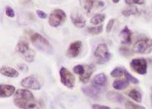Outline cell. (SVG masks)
<instances>
[{
	"mask_svg": "<svg viewBox=\"0 0 152 109\" xmlns=\"http://www.w3.org/2000/svg\"><path fill=\"white\" fill-rule=\"evenodd\" d=\"M59 74H60V80L62 85H64L66 88L69 89H72L74 88L75 83H76L75 76L67 68L64 67H61L59 71Z\"/></svg>",
	"mask_w": 152,
	"mask_h": 109,
	"instance_id": "obj_7",
	"label": "cell"
},
{
	"mask_svg": "<svg viewBox=\"0 0 152 109\" xmlns=\"http://www.w3.org/2000/svg\"><path fill=\"white\" fill-rule=\"evenodd\" d=\"M15 92V87L8 84H1L0 85V97L2 98L9 97Z\"/></svg>",
	"mask_w": 152,
	"mask_h": 109,
	"instance_id": "obj_16",
	"label": "cell"
},
{
	"mask_svg": "<svg viewBox=\"0 0 152 109\" xmlns=\"http://www.w3.org/2000/svg\"><path fill=\"white\" fill-rule=\"evenodd\" d=\"M66 15L65 12L62 9H54L52 13H50L49 19H48V23L50 26L57 28L61 26L66 21Z\"/></svg>",
	"mask_w": 152,
	"mask_h": 109,
	"instance_id": "obj_6",
	"label": "cell"
},
{
	"mask_svg": "<svg viewBox=\"0 0 152 109\" xmlns=\"http://www.w3.org/2000/svg\"><path fill=\"white\" fill-rule=\"evenodd\" d=\"M132 69L140 75H145L147 72V62L143 58L134 59L130 63Z\"/></svg>",
	"mask_w": 152,
	"mask_h": 109,
	"instance_id": "obj_10",
	"label": "cell"
},
{
	"mask_svg": "<svg viewBox=\"0 0 152 109\" xmlns=\"http://www.w3.org/2000/svg\"><path fill=\"white\" fill-rule=\"evenodd\" d=\"M30 39L35 48L47 54H52L53 53V48L48 39L44 38L42 34L38 33H33L30 35Z\"/></svg>",
	"mask_w": 152,
	"mask_h": 109,
	"instance_id": "obj_2",
	"label": "cell"
},
{
	"mask_svg": "<svg viewBox=\"0 0 152 109\" xmlns=\"http://www.w3.org/2000/svg\"><path fill=\"white\" fill-rule=\"evenodd\" d=\"M16 51L23 57V59L28 63H32L35 59L36 52L29 47L28 42L25 40H20L18 42Z\"/></svg>",
	"mask_w": 152,
	"mask_h": 109,
	"instance_id": "obj_3",
	"label": "cell"
},
{
	"mask_svg": "<svg viewBox=\"0 0 152 109\" xmlns=\"http://www.w3.org/2000/svg\"><path fill=\"white\" fill-rule=\"evenodd\" d=\"M125 107L126 108L129 109H144L145 108H143L142 106H140V105H137L134 102H132L131 101L126 100V103H125Z\"/></svg>",
	"mask_w": 152,
	"mask_h": 109,
	"instance_id": "obj_27",
	"label": "cell"
},
{
	"mask_svg": "<svg viewBox=\"0 0 152 109\" xmlns=\"http://www.w3.org/2000/svg\"><path fill=\"white\" fill-rule=\"evenodd\" d=\"M112 2H113L114 4H118L120 2V0H112Z\"/></svg>",
	"mask_w": 152,
	"mask_h": 109,
	"instance_id": "obj_36",
	"label": "cell"
},
{
	"mask_svg": "<svg viewBox=\"0 0 152 109\" xmlns=\"http://www.w3.org/2000/svg\"><path fill=\"white\" fill-rule=\"evenodd\" d=\"M124 75H125L126 78L129 82H132V83L135 84L139 83V80L137 79L136 78H135L134 76H132V74H130V72H129L127 70H126V69H124Z\"/></svg>",
	"mask_w": 152,
	"mask_h": 109,
	"instance_id": "obj_26",
	"label": "cell"
},
{
	"mask_svg": "<svg viewBox=\"0 0 152 109\" xmlns=\"http://www.w3.org/2000/svg\"><path fill=\"white\" fill-rule=\"evenodd\" d=\"M84 67H85L84 72L82 75L79 76V80L83 83H86L90 80L91 74L96 71V66L93 63H90V64L84 65Z\"/></svg>",
	"mask_w": 152,
	"mask_h": 109,
	"instance_id": "obj_13",
	"label": "cell"
},
{
	"mask_svg": "<svg viewBox=\"0 0 152 109\" xmlns=\"http://www.w3.org/2000/svg\"><path fill=\"white\" fill-rule=\"evenodd\" d=\"M151 104H152V95H151Z\"/></svg>",
	"mask_w": 152,
	"mask_h": 109,
	"instance_id": "obj_37",
	"label": "cell"
},
{
	"mask_svg": "<svg viewBox=\"0 0 152 109\" xmlns=\"http://www.w3.org/2000/svg\"><path fill=\"white\" fill-rule=\"evenodd\" d=\"M129 86V81L126 80H115L112 83V87L115 90H123Z\"/></svg>",
	"mask_w": 152,
	"mask_h": 109,
	"instance_id": "obj_19",
	"label": "cell"
},
{
	"mask_svg": "<svg viewBox=\"0 0 152 109\" xmlns=\"http://www.w3.org/2000/svg\"><path fill=\"white\" fill-rule=\"evenodd\" d=\"M91 84L102 91V89L105 88L107 84V78L106 74L102 72V73H99L97 75L95 76L92 79V83Z\"/></svg>",
	"mask_w": 152,
	"mask_h": 109,
	"instance_id": "obj_15",
	"label": "cell"
},
{
	"mask_svg": "<svg viewBox=\"0 0 152 109\" xmlns=\"http://www.w3.org/2000/svg\"><path fill=\"white\" fill-rule=\"evenodd\" d=\"M84 69H85V67L84 65H82V64H78V65H76L74 67H73V72L76 74H78V75H82L84 72Z\"/></svg>",
	"mask_w": 152,
	"mask_h": 109,
	"instance_id": "obj_28",
	"label": "cell"
},
{
	"mask_svg": "<svg viewBox=\"0 0 152 109\" xmlns=\"http://www.w3.org/2000/svg\"><path fill=\"white\" fill-rule=\"evenodd\" d=\"M114 23H115V20L114 19H110L109 22H108V23H107V33H110L112 29V28H113V25H114Z\"/></svg>",
	"mask_w": 152,
	"mask_h": 109,
	"instance_id": "obj_33",
	"label": "cell"
},
{
	"mask_svg": "<svg viewBox=\"0 0 152 109\" xmlns=\"http://www.w3.org/2000/svg\"><path fill=\"white\" fill-rule=\"evenodd\" d=\"M91 108H93V109H110V108H109V107H107V106H103V105L92 104L91 105Z\"/></svg>",
	"mask_w": 152,
	"mask_h": 109,
	"instance_id": "obj_35",
	"label": "cell"
},
{
	"mask_svg": "<svg viewBox=\"0 0 152 109\" xmlns=\"http://www.w3.org/2000/svg\"><path fill=\"white\" fill-rule=\"evenodd\" d=\"M43 85L42 80L37 75L28 76L21 81V86L33 90H39Z\"/></svg>",
	"mask_w": 152,
	"mask_h": 109,
	"instance_id": "obj_5",
	"label": "cell"
},
{
	"mask_svg": "<svg viewBox=\"0 0 152 109\" xmlns=\"http://www.w3.org/2000/svg\"><path fill=\"white\" fill-rule=\"evenodd\" d=\"M132 52L140 54H149L152 52V40L144 38L137 40L132 47Z\"/></svg>",
	"mask_w": 152,
	"mask_h": 109,
	"instance_id": "obj_4",
	"label": "cell"
},
{
	"mask_svg": "<svg viewBox=\"0 0 152 109\" xmlns=\"http://www.w3.org/2000/svg\"><path fill=\"white\" fill-rule=\"evenodd\" d=\"M5 13L8 18H13L15 16V13L13 11V9L10 6H6L5 8Z\"/></svg>",
	"mask_w": 152,
	"mask_h": 109,
	"instance_id": "obj_30",
	"label": "cell"
},
{
	"mask_svg": "<svg viewBox=\"0 0 152 109\" xmlns=\"http://www.w3.org/2000/svg\"><path fill=\"white\" fill-rule=\"evenodd\" d=\"M82 48V42L81 41H75L71 43L68 49L66 52V56L69 59L77 58L80 54Z\"/></svg>",
	"mask_w": 152,
	"mask_h": 109,
	"instance_id": "obj_11",
	"label": "cell"
},
{
	"mask_svg": "<svg viewBox=\"0 0 152 109\" xmlns=\"http://www.w3.org/2000/svg\"><path fill=\"white\" fill-rule=\"evenodd\" d=\"M139 13V9L136 6H131L122 11V15L125 17H130L132 15H136Z\"/></svg>",
	"mask_w": 152,
	"mask_h": 109,
	"instance_id": "obj_22",
	"label": "cell"
},
{
	"mask_svg": "<svg viewBox=\"0 0 152 109\" xmlns=\"http://www.w3.org/2000/svg\"><path fill=\"white\" fill-rule=\"evenodd\" d=\"M106 18V15L103 13H98L96 14L93 17L91 18V23L93 25H99L100 23H102Z\"/></svg>",
	"mask_w": 152,
	"mask_h": 109,
	"instance_id": "obj_23",
	"label": "cell"
},
{
	"mask_svg": "<svg viewBox=\"0 0 152 109\" xmlns=\"http://www.w3.org/2000/svg\"><path fill=\"white\" fill-rule=\"evenodd\" d=\"M119 51L120 53H121V55L125 56V57H129V56H131L132 54V51L130 50L128 48H125V47H121Z\"/></svg>",
	"mask_w": 152,
	"mask_h": 109,
	"instance_id": "obj_29",
	"label": "cell"
},
{
	"mask_svg": "<svg viewBox=\"0 0 152 109\" xmlns=\"http://www.w3.org/2000/svg\"><path fill=\"white\" fill-rule=\"evenodd\" d=\"M18 68L19 69V71L23 72H27L28 71V67L24 63L18 64Z\"/></svg>",
	"mask_w": 152,
	"mask_h": 109,
	"instance_id": "obj_32",
	"label": "cell"
},
{
	"mask_svg": "<svg viewBox=\"0 0 152 109\" xmlns=\"http://www.w3.org/2000/svg\"><path fill=\"white\" fill-rule=\"evenodd\" d=\"M79 2L81 8L87 15H90L94 9L104 7V3L101 0H79Z\"/></svg>",
	"mask_w": 152,
	"mask_h": 109,
	"instance_id": "obj_9",
	"label": "cell"
},
{
	"mask_svg": "<svg viewBox=\"0 0 152 109\" xmlns=\"http://www.w3.org/2000/svg\"><path fill=\"white\" fill-rule=\"evenodd\" d=\"M94 55L98 58L97 63L99 64H104L110 61L111 59V54L108 51V48L105 43H101L96 47L94 52Z\"/></svg>",
	"mask_w": 152,
	"mask_h": 109,
	"instance_id": "obj_8",
	"label": "cell"
},
{
	"mask_svg": "<svg viewBox=\"0 0 152 109\" xmlns=\"http://www.w3.org/2000/svg\"><path fill=\"white\" fill-rule=\"evenodd\" d=\"M71 20L73 25L78 29H82L86 25V19L82 16V14L77 10H73L71 13Z\"/></svg>",
	"mask_w": 152,
	"mask_h": 109,
	"instance_id": "obj_12",
	"label": "cell"
},
{
	"mask_svg": "<svg viewBox=\"0 0 152 109\" xmlns=\"http://www.w3.org/2000/svg\"><path fill=\"white\" fill-rule=\"evenodd\" d=\"M13 102L19 108H39L40 104L35 100L31 91L27 88L17 90L13 95Z\"/></svg>",
	"mask_w": 152,
	"mask_h": 109,
	"instance_id": "obj_1",
	"label": "cell"
},
{
	"mask_svg": "<svg viewBox=\"0 0 152 109\" xmlns=\"http://www.w3.org/2000/svg\"><path fill=\"white\" fill-rule=\"evenodd\" d=\"M120 38L121 39V42L124 44H131L132 40V33L129 29L127 26H126L120 33Z\"/></svg>",
	"mask_w": 152,
	"mask_h": 109,
	"instance_id": "obj_17",
	"label": "cell"
},
{
	"mask_svg": "<svg viewBox=\"0 0 152 109\" xmlns=\"http://www.w3.org/2000/svg\"><path fill=\"white\" fill-rule=\"evenodd\" d=\"M125 2L128 5L143 4L145 3V0H125Z\"/></svg>",
	"mask_w": 152,
	"mask_h": 109,
	"instance_id": "obj_31",
	"label": "cell"
},
{
	"mask_svg": "<svg viewBox=\"0 0 152 109\" xmlns=\"http://www.w3.org/2000/svg\"><path fill=\"white\" fill-rule=\"evenodd\" d=\"M103 31V25L100 24L96 27H88L87 28V32L89 34H92V35H98V34H102Z\"/></svg>",
	"mask_w": 152,
	"mask_h": 109,
	"instance_id": "obj_24",
	"label": "cell"
},
{
	"mask_svg": "<svg viewBox=\"0 0 152 109\" xmlns=\"http://www.w3.org/2000/svg\"><path fill=\"white\" fill-rule=\"evenodd\" d=\"M124 74V69L122 67H116L111 72V76L113 78H120Z\"/></svg>",
	"mask_w": 152,
	"mask_h": 109,
	"instance_id": "obj_25",
	"label": "cell"
},
{
	"mask_svg": "<svg viewBox=\"0 0 152 109\" xmlns=\"http://www.w3.org/2000/svg\"><path fill=\"white\" fill-rule=\"evenodd\" d=\"M1 74L3 76H6L8 78H18L19 75V72L17 71L15 68H12L11 67L3 66L1 67Z\"/></svg>",
	"mask_w": 152,
	"mask_h": 109,
	"instance_id": "obj_18",
	"label": "cell"
},
{
	"mask_svg": "<svg viewBox=\"0 0 152 109\" xmlns=\"http://www.w3.org/2000/svg\"><path fill=\"white\" fill-rule=\"evenodd\" d=\"M82 91L86 96L90 97V98H92V99H98L99 94L101 92V90L96 87L93 86L92 84L91 86L82 87Z\"/></svg>",
	"mask_w": 152,
	"mask_h": 109,
	"instance_id": "obj_14",
	"label": "cell"
},
{
	"mask_svg": "<svg viewBox=\"0 0 152 109\" xmlns=\"http://www.w3.org/2000/svg\"><path fill=\"white\" fill-rule=\"evenodd\" d=\"M151 92H152V88H151Z\"/></svg>",
	"mask_w": 152,
	"mask_h": 109,
	"instance_id": "obj_38",
	"label": "cell"
},
{
	"mask_svg": "<svg viewBox=\"0 0 152 109\" xmlns=\"http://www.w3.org/2000/svg\"><path fill=\"white\" fill-rule=\"evenodd\" d=\"M107 97L109 100L113 101L115 102H122V101H124V97L121 94L115 92H109L107 93Z\"/></svg>",
	"mask_w": 152,
	"mask_h": 109,
	"instance_id": "obj_20",
	"label": "cell"
},
{
	"mask_svg": "<svg viewBox=\"0 0 152 109\" xmlns=\"http://www.w3.org/2000/svg\"><path fill=\"white\" fill-rule=\"evenodd\" d=\"M37 15L38 17L40 18H42V19H44V18H48V14L45 13V12H43V11H42V10H37Z\"/></svg>",
	"mask_w": 152,
	"mask_h": 109,
	"instance_id": "obj_34",
	"label": "cell"
},
{
	"mask_svg": "<svg viewBox=\"0 0 152 109\" xmlns=\"http://www.w3.org/2000/svg\"><path fill=\"white\" fill-rule=\"evenodd\" d=\"M128 96L130 97L132 99L136 101V102H140L142 100V95L137 89H132L128 92Z\"/></svg>",
	"mask_w": 152,
	"mask_h": 109,
	"instance_id": "obj_21",
	"label": "cell"
}]
</instances>
